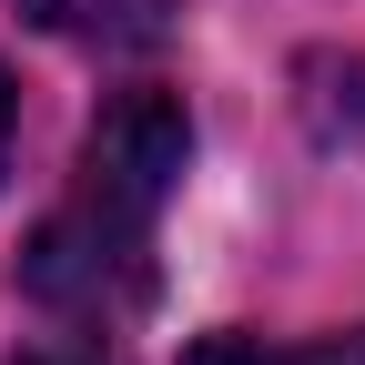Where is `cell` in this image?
Instances as JSON below:
<instances>
[{
	"label": "cell",
	"instance_id": "6da1fadb",
	"mask_svg": "<svg viewBox=\"0 0 365 365\" xmlns=\"http://www.w3.org/2000/svg\"><path fill=\"white\" fill-rule=\"evenodd\" d=\"M182 153H193V122H182L173 91H122L91 122L71 193L21 244V294L71 314V325L143 314L153 304V234H163V203L182 182Z\"/></svg>",
	"mask_w": 365,
	"mask_h": 365
},
{
	"label": "cell",
	"instance_id": "7a4b0ae2",
	"mask_svg": "<svg viewBox=\"0 0 365 365\" xmlns=\"http://www.w3.org/2000/svg\"><path fill=\"white\" fill-rule=\"evenodd\" d=\"M21 11H31L41 31L81 41V51H153L182 0H21Z\"/></svg>",
	"mask_w": 365,
	"mask_h": 365
},
{
	"label": "cell",
	"instance_id": "3957f363",
	"mask_svg": "<svg viewBox=\"0 0 365 365\" xmlns=\"http://www.w3.org/2000/svg\"><path fill=\"white\" fill-rule=\"evenodd\" d=\"M182 365H365V325L355 335H314V345H264V335H203Z\"/></svg>",
	"mask_w": 365,
	"mask_h": 365
},
{
	"label": "cell",
	"instance_id": "277c9868",
	"mask_svg": "<svg viewBox=\"0 0 365 365\" xmlns=\"http://www.w3.org/2000/svg\"><path fill=\"white\" fill-rule=\"evenodd\" d=\"M0 153H11V81H0Z\"/></svg>",
	"mask_w": 365,
	"mask_h": 365
},
{
	"label": "cell",
	"instance_id": "5b68a950",
	"mask_svg": "<svg viewBox=\"0 0 365 365\" xmlns=\"http://www.w3.org/2000/svg\"><path fill=\"white\" fill-rule=\"evenodd\" d=\"M31 365H102V355H31Z\"/></svg>",
	"mask_w": 365,
	"mask_h": 365
}]
</instances>
